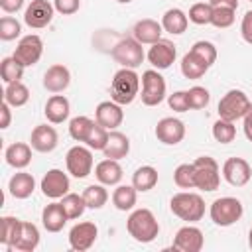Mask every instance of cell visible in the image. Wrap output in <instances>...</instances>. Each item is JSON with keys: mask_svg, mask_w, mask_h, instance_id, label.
Here are the masks:
<instances>
[{"mask_svg": "<svg viewBox=\"0 0 252 252\" xmlns=\"http://www.w3.org/2000/svg\"><path fill=\"white\" fill-rule=\"evenodd\" d=\"M126 230L136 242L148 244L159 234V222L150 209H136L126 220Z\"/></svg>", "mask_w": 252, "mask_h": 252, "instance_id": "1", "label": "cell"}, {"mask_svg": "<svg viewBox=\"0 0 252 252\" xmlns=\"http://www.w3.org/2000/svg\"><path fill=\"white\" fill-rule=\"evenodd\" d=\"M140 94V77L134 69L122 67L114 73L110 83V98L122 106L134 102V98Z\"/></svg>", "mask_w": 252, "mask_h": 252, "instance_id": "2", "label": "cell"}, {"mask_svg": "<svg viewBox=\"0 0 252 252\" xmlns=\"http://www.w3.org/2000/svg\"><path fill=\"white\" fill-rule=\"evenodd\" d=\"M169 209L175 217H179L185 222H197L205 217V201L201 195L191 191L175 193L169 201Z\"/></svg>", "mask_w": 252, "mask_h": 252, "instance_id": "3", "label": "cell"}, {"mask_svg": "<svg viewBox=\"0 0 252 252\" xmlns=\"http://www.w3.org/2000/svg\"><path fill=\"white\" fill-rule=\"evenodd\" d=\"M242 213H244V207H242V203L236 197H220V199H215L211 203V209H209L211 220L217 226H230V224L238 222L240 217H242Z\"/></svg>", "mask_w": 252, "mask_h": 252, "instance_id": "4", "label": "cell"}, {"mask_svg": "<svg viewBox=\"0 0 252 252\" xmlns=\"http://www.w3.org/2000/svg\"><path fill=\"white\" fill-rule=\"evenodd\" d=\"M195 167V189L217 191L220 185V167L211 156H201L193 161Z\"/></svg>", "mask_w": 252, "mask_h": 252, "instance_id": "5", "label": "cell"}, {"mask_svg": "<svg viewBox=\"0 0 252 252\" xmlns=\"http://www.w3.org/2000/svg\"><path fill=\"white\" fill-rule=\"evenodd\" d=\"M110 55L112 59L122 65V67H128V69H136L142 65L146 53H144V47L138 39L134 37H122L112 49H110Z\"/></svg>", "mask_w": 252, "mask_h": 252, "instance_id": "6", "label": "cell"}, {"mask_svg": "<svg viewBox=\"0 0 252 252\" xmlns=\"http://www.w3.org/2000/svg\"><path fill=\"white\" fill-rule=\"evenodd\" d=\"M250 100L246 96V93L238 91V89H230L228 93L222 94V98L219 100V118L222 120H238V118H244V114L248 112L250 108Z\"/></svg>", "mask_w": 252, "mask_h": 252, "instance_id": "7", "label": "cell"}, {"mask_svg": "<svg viewBox=\"0 0 252 252\" xmlns=\"http://www.w3.org/2000/svg\"><path fill=\"white\" fill-rule=\"evenodd\" d=\"M165 79L156 71L148 69L142 73V102L146 106H158L165 98Z\"/></svg>", "mask_w": 252, "mask_h": 252, "instance_id": "8", "label": "cell"}, {"mask_svg": "<svg viewBox=\"0 0 252 252\" xmlns=\"http://www.w3.org/2000/svg\"><path fill=\"white\" fill-rule=\"evenodd\" d=\"M65 163H67V171L73 177L85 179L93 171V150L89 146L87 148L73 146V148H69V152L65 156Z\"/></svg>", "mask_w": 252, "mask_h": 252, "instance_id": "9", "label": "cell"}, {"mask_svg": "<svg viewBox=\"0 0 252 252\" xmlns=\"http://www.w3.org/2000/svg\"><path fill=\"white\" fill-rule=\"evenodd\" d=\"M41 53H43V41L39 35L35 33H30V35H24L18 45H16V51H14V59L20 61L24 67H32L35 65L39 59H41Z\"/></svg>", "mask_w": 252, "mask_h": 252, "instance_id": "10", "label": "cell"}, {"mask_svg": "<svg viewBox=\"0 0 252 252\" xmlns=\"http://www.w3.org/2000/svg\"><path fill=\"white\" fill-rule=\"evenodd\" d=\"M53 12H55V6L49 0H32L24 12V22L33 30H41L51 24Z\"/></svg>", "mask_w": 252, "mask_h": 252, "instance_id": "11", "label": "cell"}, {"mask_svg": "<svg viewBox=\"0 0 252 252\" xmlns=\"http://www.w3.org/2000/svg\"><path fill=\"white\" fill-rule=\"evenodd\" d=\"M222 177L232 187H244L252 177V165L244 158H228L222 163Z\"/></svg>", "mask_w": 252, "mask_h": 252, "instance_id": "12", "label": "cell"}, {"mask_svg": "<svg viewBox=\"0 0 252 252\" xmlns=\"http://www.w3.org/2000/svg\"><path fill=\"white\" fill-rule=\"evenodd\" d=\"M69 187H71L69 177L61 169H49L41 177V183H39V189H41V193L47 199H61V197H65L69 193Z\"/></svg>", "mask_w": 252, "mask_h": 252, "instance_id": "13", "label": "cell"}, {"mask_svg": "<svg viewBox=\"0 0 252 252\" xmlns=\"http://www.w3.org/2000/svg\"><path fill=\"white\" fill-rule=\"evenodd\" d=\"M96 236H98V228L94 222H91V220L77 222L69 230V246L77 252H85L94 244Z\"/></svg>", "mask_w": 252, "mask_h": 252, "instance_id": "14", "label": "cell"}, {"mask_svg": "<svg viewBox=\"0 0 252 252\" xmlns=\"http://www.w3.org/2000/svg\"><path fill=\"white\" fill-rule=\"evenodd\" d=\"M203 246H205V236H203L201 228L187 224V226H181L175 232L173 250H179V252H199V250H203Z\"/></svg>", "mask_w": 252, "mask_h": 252, "instance_id": "15", "label": "cell"}, {"mask_svg": "<svg viewBox=\"0 0 252 252\" xmlns=\"http://www.w3.org/2000/svg\"><path fill=\"white\" fill-rule=\"evenodd\" d=\"M146 57L152 63V67H156L159 71V69L171 67V63L177 57V49L169 39H158L156 43H152V47L148 49Z\"/></svg>", "mask_w": 252, "mask_h": 252, "instance_id": "16", "label": "cell"}, {"mask_svg": "<svg viewBox=\"0 0 252 252\" xmlns=\"http://www.w3.org/2000/svg\"><path fill=\"white\" fill-rule=\"evenodd\" d=\"M156 138L165 146H175L185 138V124L179 118L165 116L156 126Z\"/></svg>", "mask_w": 252, "mask_h": 252, "instance_id": "17", "label": "cell"}, {"mask_svg": "<svg viewBox=\"0 0 252 252\" xmlns=\"http://www.w3.org/2000/svg\"><path fill=\"white\" fill-rule=\"evenodd\" d=\"M94 120L104 126L106 130H116L122 120H124V110H122V104L114 102V100H102L98 102L96 110H94Z\"/></svg>", "mask_w": 252, "mask_h": 252, "instance_id": "18", "label": "cell"}, {"mask_svg": "<svg viewBox=\"0 0 252 252\" xmlns=\"http://www.w3.org/2000/svg\"><path fill=\"white\" fill-rule=\"evenodd\" d=\"M57 130L53 126L47 124H39L32 130V138H30V146L39 152V154H49L57 148Z\"/></svg>", "mask_w": 252, "mask_h": 252, "instance_id": "19", "label": "cell"}, {"mask_svg": "<svg viewBox=\"0 0 252 252\" xmlns=\"http://www.w3.org/2000/svg\"><path fill=\"white\" fill-rule=\"evenodd\" d=\"M161 33H163V28H161V22H156L152 18H144V20H138L132 28V37L138 39L142 45H152L156 43L158 39H161Z\"/></svg>", "mask_w": 252, "mask_h": 252, "instance_id": "20", "label": "cell"}, {"mask_svg": "<svg viewBox=\"0 0 252 252\" xmlns=\"http://www.w3.org/2000/svg\"><path fill=\"white\" fill-rule=\"evenodd\" d=\"M69 83H71V73H69V69L65 65L55 63V65L47 67V71L43 75V87L49 93L59 94L69 87Z\"/></svg>", "mask_w": 252, "mask_h": 252, "instance_id": "21", "label": "cell"}, {"mask_svg": "<svg viewBox=\"0 0 252 252\" xmlns=\"http://www.w3.org/2000/svg\"><path fill=\"white\" fill-rule=\"evenodd\" d=\"M67 220H69V217H67V213H65V209H63V205L61 203H49V205H45V209L41 211V222H43V228L47 230V232H59V230H63V226L67 224Z\"/></svg>", "mask_w": 252, "mask_h": 252, "instance_id": "22", "label": "cell"}, {"mask_svg": "<svg viewBox=\"0 0 252 252\" xmlns=\"http://www.w3.org/2000/svg\"><path fill=\"white\" fill-rule=\"evenodd\" d=\"M69 112H71V104L67 100V96L63 94H53L47 98L45 102V108H43V114L45 118L51 122V124H61L69 118Z\"/></svg>", "mask_w": 252, "mask_h": 252, "instance_id": "23", "label": "cell"}, {"mask_svg": "<svg viewBox=\"0 0 252 252\" xmlns=\"http://www.w3.org/2000/svg\"><path fill=\"white\" fill-rule=\"evenodd\" d=\"M94 177L102 185H118L122 179V167H120L118 159L106 158V159L98 161L94 167Z\"/></svg>", "mask_w": 252, "mask_h": 252, "instance_id": "24", "label": "cell"}, {"mask_svg": "<svg viewBox=\"0 0 252 252\" xmlns=\"http://www.w3.org/2000/svg\"><path fill=\"white\" fill-rule=\"evenodd\" d=\"M35 189V179L32 173L26 171H18L10 177L8 181V191L14 199H28Z\"/></svg>", "mask_w": 252, "mask_h": 252, "instance_id": "25", "label": "cell"}, {"mask_svg": "<svg viewBox=\"0 0 252 252\" xmlns=\"http://www.w3.org/2000/svg\"><path fill=\"white\" fill-rule=\"evenodd\" d=\"M4 158H6V163L10 167H16V169H24L30 165L32 161V146L30 144H24V142H16V144H10L4 152Z\"/></svg>", "mask_w": 252, "mask_h": 252, "instance_id": "26", "label": "cell"}, {"mask_svg": "<svg viewBox=\"0 0 252 252\" xmlns=\"http://www.w3.org/2000/svg\"><path fill=\"white\" fill-rule=\"evenodd\" d=\"M187 26H189V18L181 8H169L161 16V28L171 35H181L187 30Z\"/></svg>", "mask_w": 252, "mask_h": 252, "instance_id": "27", "label": "cell"}, {"mask_svg": "<svg viewBox=\"0 0 252 252\" xmlns=\"http://www.w3.org/2000/svg\"><path fill=\"white\" fill-rule=\"evenodd\" d=\"M128 152H130V140H128V136L122 134V132H118V130H112L108 134V142H106V146L102 150L104 158L122 159V158L128 156Z\"/></svg>", "mask_w": 252, "mask_h": 252, "instance_id": "28", "label": "cell"}, {"mask_svg": "<svg viewBox=\"0 0 252 252\" xmlns=\"http://www.w3.org/2000/svg\"><path fill=\"white\" fill-rule=\"evenodd\" d=\"M39 244V230L33 222H28V220H22V228H20V234L14 242L12 248L20 250V252H33Z\"/></svg>", "mask_w": 252, "mask_h": 252, "instance_id": "29", "label": "cell"}, {"mask_svg": "<svg viewBox=\"0 0 252 252\" xmlns=\"http://www.w3.org/2000/svg\"><path fill=\"white\" fill-rule=\"evenodd\" d=\"M132 185L136 187V191L146 193L150 189H154L158 185V169L152 165H142L132 173Z\"/></svg>", "mask_w": 252, "mask_h": 252, "instance_id": "30", "label": "cell"}, {"mask_svg": "<svg viewBox=\"0 0 252 252\" xmlns=\"http://www.w3.org/2000/svg\"><path fill=\"white\" fill-rule=\"evenodd\" d=\"M136 197H138V191L134 185H118L112 191V205L118 211H130L136 205Z\"/></svg>", "mask_w": 252, "mask_h": 252, "instance_id": "31", "label": "cell"}, {"mask_svg": "<svg viewBox=\"0 0 252 252\" xmlns=\"http://www.w3.org/2000/svg\"><path fill=\"white\" fill-rule=\"evenodd\" d=\"M4 100L18 108V106H24L28 100H30V89L22 83V81H16V83H8L6 89H4Z\"/></svg>", "mask_w": 252, "mask_h": 252, "instance_id": "32", "label": "cell"}, {"mask_svg": "<svg viewBox=\"0 0 252 252\" xmlns=\"http://www.w3.org/2000/svg\"><path fill=\"white\" fill-rule=\"evenodd\" d=\"M22 228V220L16 217H2L0 219V244L12 248Z\"/></svg>", "mask_w": 252, "mask_h": 252, "instance_id": "33", "label": "cell"}, {"mask_svg": "<svg viewBox=\"0 0 252 252\" xmlns=\"http://www.w3.org/2000/svg\"><path fill=\"white\" fill-rule=\"evenodd\" d=\"M207 71H209V67L201 59H197L191 51L183 55V59H181V73H183L185 79H201Z\"/></svg>", "mask_w": 252, "mask_h": 252, "instance_id": "34", "label": "cell"}, {"mask_svg": "<svg viewBox=\"0 0 252 252\" xmlns=\"http://www.w3.org/2000/svg\"><path fill=\"white\" fill-rule=\"evenodd\" d=\"M96 124V120H91L89 116H75L71 122H69V136L75 140V142H87L93 126Z\"/></svg>", "mask_w": 252, "mask_h": 252, "instance_id": "35", "label": "cell"}, {"mask_svg": "<svg viewBox=\"0 0 252 252\" xmlns=\"http://www.w3.org/2000/svg\"><path fill=\"white\" fill-rule=\"evenodd\" d=\"M83 197H85L87 209H102L106 205V201H108V191L104 189L102 183H98V185L93 183V185L85 187Z\"/></svg>", "mask_w": 252, "mask_h": 252, "instance_id": "36", "label": "cell"}, {"mask_svg": "<svg viewBox=\"0 0 252 252\" xmlns=\"http://www.w3.org/2000/svg\"><path fill=\"white\" fill-rule=\"evenodd\" d=\"M24 65L20 61H16L14 57H4L2 63H0V77L2 81L8 85V83H16V81H22L24 77Z\"/></svg>", "mask_w": 252, "mask_h": 252, "instance_id": "37", "label": "cell"}, {"mask_svg": "<svg viewBox=\"0 0 252 252\" xmlns=\"http://www.w3.org/2000/svg\"><path fill=\"white\" fill-rule=\"evenodd\" d=\"M61 205H63V209H65L69 220L79 219V217L85 213V209H87L85 197L79 195V193H67L65 197H61Z\"/></svg>", "mask_w": 252, "mask_h": 252, "instance_id": "38", "label": "cell"}, {"mask_svg": "<svg viewBox=\"0 0 252 252\" xmlns=\"http://www.w3.org/2000/svg\"><path fill=\"white\" fill-rule=\"evenodd\" d=\"M197 59H201L207 67H211L215 61H217V47L211 43V41H205V39H201V41H195L193 45H191V49H189Z\"/></svg>", "mask_w": 252, "mask_h": 252, "instance_id": "39", "label": "cell"}, {"mask_svg": "<svg viewBox=\"0 0 252 252\" xmlns=\"http://www.w3.org/2000/svg\"><path fill=\"white\" fill-rule=\"evenodd\" d=\"M213 138L217 142H220V144H230L236 138V126H234V122L219 118L213 124Z\"/></svg>", "mask_w": 252, "mask_h": 252, "instance_id": "40", "label": "cell"}, {"mask_svg": "<svg viewBox=\"0 0 252 252\" xmlns=\"http://www.w3.org/2000/svg\"><path fill=\"white\" fill-rule=\"evenodd\" d=\"M173 181L181 189H195V167L193 163H181L173 171Z\"/></svg>", "mask_w": 252, "mask_h": 252, "instance_id": "41", "label": "cell"}, {"mask_svg": "<svg viewBox=\"0 0 252 252\" xmlns=\"http://www.w3.org/2000/svg\"><path fill=\"white\" fill-rule=\"evenodd\" d=\"M211 16H213V6L209 2H197L189 8V22L197 24V26H207L211 24Z\"/></svg>", "mask_w": 252, "mask_h": 252, "instance_id": "42", "label": "cell"}, {"mask_svg": "<svg viewBox=\"0 0 252 252\" xmlns=\"http://www.w3.org/2000/svg\"><path fill=\"white\" fill-rule=\"evenodd\" d=\"M187 100H189V108L201 110V108H205V106L209 104L211 94H209V91H207L205 87L195 85V87H191V89L187 91Z\"/></svg>", "mask_w": 252, "mask_h": 252, "instance_id": "43", "label": "cell"}, {"mask_svg": "<svg viewBox=\"0 0 252 252\" xmlns=\"http://www.w3.org/2000/svg\"><path fill=\"white\" fill-rule=\"evenodd\" d=\"M108 134H110V130H106L104 126H100L98 122L93 126V130H91V134H89V138H87V146L91 148V150H104V146H106V142H108Z\"/></svg>", "mask_w": 252, "mask_h": 252, "instance_id": "44", "label": "cell"}, {"mask_svg": "<svg viewBox=\"0 0 252 252\" xmlns=\"http://www.w3.org/2000/svg\"><path fill=\"white\" fill-rule=\"evenodd\" d=\"M20 32H22V24H20L16 18L4 16V18L0 20V39L12 41V39H16V37L20 35Z\"/></svg>", "mask_w": 252, "mask_h": 252, "instance_id": "45", "label": "cell"}, {"mask_svg": "<svg viewBox=\"0 0 252 252\" xmlns=\"http://www.w3.org/2000/svg\"><path fill=\"white\" fill-rule=\"evenodd\" d=\"M236 14V10H232V8H213V16H211V24L215 26V28H230L232 24H234V16Z\"/></svg>", "mask_w": 252, "mask_h": 252, "instance_id": "46", "label": "cell"}, {"mask_svg": "<svg viewBox=\"0 0 252 252\" xmlns=\"http://www.w3.org/2000/svg\"><path fill=\"white\" fill-rule=\"evenodd\" d=\"M167 104L175 112H187L189 110V100H187V91H175L173 94L167 96Z\"/></svg>", "mask_w": 252, "mask_h": 252, "instance_id": "47", "label": "cell"}, {"mask_svg": "<svg viewBox=\"0 0 252 252\" xmlns=\"http://www.w3.org/2000/svg\"><path fill=\"white\" fill-rule=\"evenodd\" d=\"M55 12L63 14V16H71L81 8V0H53Z\"/></svg>", "mask_w": 252, "mask_h": 252, "instance_id": "48", "label": "cell"}, {"mask_svg": "<svg viewBox=\"0 0 252 252\" xmlns=\"http://www.w3.org/2000/svg\"><path fill=\"white\" fill-rule=\"evenodd\" d=\"M240 35L246 43L252 45V10H248L244 16H242V22H240Z\"/></svg>", "mask_w": 252, "mask_h": 252, "instance_id": "49", "label": "cell"}, {"mask_svg": "<svg viewBox=\"0 0 252 252\" xmlns=\"http://www.w3.org/2000/svg\"><path fill=\"white\" fill-rule=\"evenodd\" d=\"M22 6H24V0H0V8L6 14H14V12L22 10Z\"/></svg>", "mask_w": 252, "mask_h": 252, "instance_id": "50", "label": "cell"}, {"mask_svg": "<svg viewBox=\"0 0 252 252\" xmlns=\"http://www.w3.org/2000/svg\"><path fill=\"white\" fill-rule=\"evenodd\" d=\"M0 114H2L0 128H8L10 126V120H12V112H10V104L6 100H2V104H0Z\"/></svg>", "mask_w": 252, "mask_h": 252, "instance_id": "51", "label": "cell"}, {"mask_svg": "<svg viewBox=\"0 0 252 252\" xmlns=\"http://www.w3.org/2000/svg\"><path fill=\"white\" fill-rule=\"evenodd\" d=\"M244 136L252 142V104H250V108H248V112L244 114Z\"/></svg>", "mask_w": 252, "mask_h": 252, "instance_id": "52", "label": "cell"}, {"mask_svg": "<svg viewBox=\"0 0 252 252\" xmlns=\"http://www.w3.org/2000/svg\"><path fill=\"white\" fill-rule=\"evenodd\" d=\"M209 4L213 8H232V10L238 8V0H209Z\"/></svg>", "mask_w": 252, "mask_h": 252, "instance_id": "53", "label": "cell"}, {"mask_svg": "<svg viewBox=\"0 0 252 252\" xmlns=\"http://www.w3.org/2000/svg\"><path fill=\"white\" fill-rule=\"evenodd\" d=\"M248 246H250V248H252V228H250V230H248Z\"/></svg>", "mask_w": 252, "mask_h": 252, "instance_id": "54", "label": "cell"}, {"mask_svg": "<svg viewBox=\"0 0 252 252\" xmlns=\"http://www.w3.org/2000/svg\"><path fill=\"white\" fill-rule=\"evenodd\" d=\"M118 4H128V2H132V0H116Z\"/></svg>", "mask_w": 252, "mask_h": 252, "instance_id": "55", "label": "cell"}, {"mask_svg": "<svg viewBox=\"0 0 252 252\" xmlns=\"http://www.w3.org/2000/svg\"><path fill=\"white\" fill-rule=\"evenodd\" d=\"M250 2H252V0H250Z\"/></svg>", "mask_w": 252, "mask_h": 252, "instance_id": "56", "label": "cell"}]
</instances>
